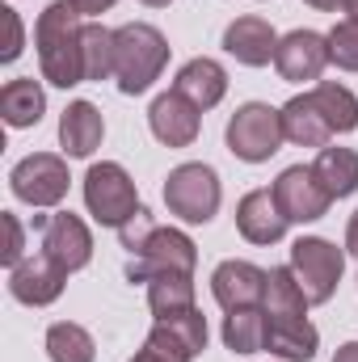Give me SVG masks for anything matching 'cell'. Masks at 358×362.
I'll list each match as a JSON object with an SVG mask.
<instances>
[{
    "label": "cell",
    "instance_id": "cell-1",
    "mask_svg": "<svg viewBox=\"0 0 358 362\" xmlns=\"http://www.w3.org/2000/svg\"><path fill=\"white\" fill-rule=\"evenodd\" d=\"M34 47L42 81L55 89L85 85V13L76 0H55L34 21Z\"/></svg>",
    "mask_w": 358,
    "mask_h": 362
},
{
    "label": "cell",
    "instance_id": "cell-2",
    "mask_svg": "<svg viewBox=\"0 0 358 362\" xmlns=\"http://www.w3.org/2000/svg\"><path fill=\"white\" fill-rule=\"evenodd\" d=\"M169 64V38L148 21H127L114 30V81L118 93L139 97L148 93Z\"/></svg>",
    "mask_w": 358,
    "mask_h": 362
},
{
    "label": "cell",
    "instance_id": "cell-3",
    "mask_svg": "<svg viewBox=\"0 0 358 362\" xmlns=\"http://www.w3.org/2000/svg\"><path fill=\"white\" fill-rule=\"evenodd\" d=\"M219 202H224L219 173L202 160H185L165 177V206L181 223H211L219 215Z\"/></svg>",
    "mask_w": 358,
    "mask_h": 362
},
{
    "label": "cell",
    "instance_id": "cell-4",
    "mask_svg": "<svg viewBox=\"0 0 358 362\" xmlns=\"http://www.w3.org/2000/svg\"><path fill=\"white\" fill-rule=\"evenodd\" d=\"M228 152L245 165H262L282 148V110H274L266 101H245L232 118H228Z\"/></svg>",
    "mask_w": 358,
    "mask_h": 362
},
{
    "label": "cell",
    "instance_id": "cell-5",
    "mask_svg": "<svg viewBox=\"0 0 358 362\" xmlns=\"http://www.w3.org/2000/svg\"><path fill=\"white\" fill-rule=\"evenodd\" d=\"M85 206L101 228L118 232L131 215H139L144 202H139V189H135L131 173L118 160H101L85 173Z\"/></svg>",
    "mask_w": 358,
    "mask_h": 362
},
{
    "label": "cell",
    "instance_id": "cell-6",
    "mask_svg": "<svg viewBox=\"0 0 358 362\" xmlns=\"http://www.w3.org/2000/svg\"><path fill=\"white\" fill-rule=\"evenodd\" d=\"M291 270L299 278L308 303H329L346 274V253L325 236H299L291 245Z\"/></svg>",
    "mask_w": 358,
    "mask_h": 362
},
{
    "label": "cell",
    "instance_id": "cell-7",
    "mask_svg": "<svg viewBox=\"0 0 358 362\" xmlns=\"http://www.w3.org/2000/svg\"><path fill=\"white\" fill-rule=\"evenodd\" d=\"M68 185H72L68 160L55 156V152H30V156H21V160L13 165V173H8L13 198L25 202V206H59V202L68 198Z\"/></svg>",
    "mask_w": 358,
    "mask_h": 362
},
{
    "label": "cell",
    "instance_id": "cell-8",
    "mask_svg": "<svg viewBox=\"0 0 358 362\" xmlns=\"http://www.w3.org/2000/svg\"><path fill=\"white\" fill-rule=\"evenodd\" d=\"M194 266H198V245L181 228H156L144 240V249L127 262V278L148 286V278L156 274H194Z\"/></svg>",
    "mask_w": 358,
    "mask_h": 362
},
{
    "label": "cell",
    "instance_id": "cell-9",
    "mask_svg": "<svg viewBox=\"0 0 358 362\" xmlns=\"http://www.w3.org/2000/svg\"><path fill=\"white\" fill-rule=\"evenodd\" d=\"M34 228H38V249H42L47 257H55L68 274L85 270L93 262V232L81 215L55 211V215L34 219Z\"/></svg>",
    "mask_w": 358,
    "mask_h": 362
},
{
    "label": "cell",
    "instance_id": "cell-10",
    "mask_svg": "<svg viewBox=\"0 0 358 362\" xmlns=\"http://www.w3.org/2000/svg\"><path fill=\"white\" fill-rule=\"evenodd\" d=\"M274 202L282 206V215H287V223H316V219H325V211H329V194H325V185L316 177V169L312 165H291V169H282L278 177H274Z\"/></svg>",
    "mask_w": 358,
    "mask_h": 362
},
{
    "label": "cell",
    "instance_id": "cell-11",
    "mask_svg": "<svg viewBox=\"0 0 358 362\" xmlns=\"http://www.w3.org/2000/svg\"><path fill=\"white\" fill-rule=\"evenodd\" d=\"M274 68L291 85L321 81V72L329 68V38L316 34V30H291V34H282L278 51H274Z\"/></svg>",
    "mask_w": 358,
    "mask_h": 362
},
{
    "label": "cell",
    "instance_id": "cell-12",
    "mask_svg": "<svg viewBox=\"0 0 358 362\" xmlns=\"http://www.w3.org/2000/svg\"><path fill=\"white\" fill-rule=\"evenodd\" d=\"M64 282H68V270L38 249L34 257L17 262L8 270V295L17 303H25V308H47V303H55L64 295Z\"/></svg>",
    "mask_w": 358,
    "mask_h": 362
},
{
    "label": "cell",
    "instance_id": "cell-13",
    "mask_svg": "<svg viewBox=\"0 0 358 362\" xmlns=\"http://www.w3.org/2000/svg\"><path fill=\"white\" fill-rule=\"evenodd\" d=\"M148 350L165 354L169 362H194L202 350H207V316L198 308L190 312H178V316H161L144 341Z\"/></svg>",
    "mask_w": 358,
    "mask_h": 362
},
{
    "label": "cell",
    "instance_id": "cell-14",
    "mask_svg": "<svg viewBox=\"0 0 358 362\" xmlns=\"http://www.w3.org/2000/svg\"><path fill=\"white\" fill-rule=\"evenodd\" d=\"M211 295L224 312H241V308H258L266 299V270L253 262H219L211 274Z\"/></svg>",
    "mask_w": 358,
    "mask_h": 362
},
{
    "label": "cell",
    "instance_id": "cell-15",
    "mask_svg": "<svg viewBox=\"0 0 358 362\" xmlns=\"http://www.w3.org/2000/svg\"><path fill=\"white\" fill-rule=\"evenodd\" d=\"M198 114H202L198 105H190L181 93L169 89L152 101L148 127H152V135H156L165 148H190V144L198 139V131H202V118H198Z\"/></svg>",
    "mask_w": 358,
    "mask_h": 362
},
{
    "label": "cell",
    "instance_id": "cell-16",
    "mask_svg": "<svg viewBox=\"0 0 358 362\" xmlns=\"http://www.w3.org/2000/svg\"><path fill=\"white\" fill-rule=\"evenodd\" d=\"M224 51H228L236 64H245V68H266V64H274L278 34H274V25H270L266 17L245 13V17H236V21L224 30Z\"/></svg>",
    "mask_w": 358,
    "mask_h": 362
},
{
    "label": "cell",
    "instance_id": "cell-17",
    "mask_svg": "<svg viewBox=\"0 0 358 362\" xmlns=\"http://www.w3.org/2000/svg\"><path fill=\"white\" fill-rule=\"evenodd\" d=\"M105 139V118L93 101H68V110L59 114V148L68 160H89Z\"/></svg>",
    "mask_w": 358,
    "mask_h": 362
},
{
    "label": "cell",
    "instance_id": "cell-18",
    "mask_svg": "<svg viewBox=\"0 0 358 362\" xmlns=\"http://www.w3.org/2000/svg\"><path fill=\"white\" fill-rule=\"evenodd\" d=\"M236 228L249 245H278L287 236V215L274 202V189H249L236 206Z\"/></svg>",
    "mask_w": 358,
    "mask_h": 362
},
{
    "label": "cell",
    "instance_id": "cell-19",
    "mask_svg": "<svg viewBox=\"0 0 358 362\" xmlns=\"http://www.w3.org/2000/svg\"><path fill=\"white\" fill-rule=\"evenodd\" d=\"M266 350L282 362H312L321 333L308 316H266Z\"/></svg>",
    "mask_w": 358,
    "mask_h": 362
},
{
    "label": "cell",
    "instance_id": "cell-20",
    "mask_svg": "<svg viewBox=\"0 0 358 362\" xmlns=\"http://www.w3.org/2000/svg\"><path fill=\"white\" fill-rule=\"evenodd\" d=\"M173 93H181V97H185L190 105H198V110H215V105L224 101V93H228V72H224L219 59L198 55V59H190V64L178 68Z\"/></svg>",
    "mask_w": 358,
    "mask_h": 362
},
{
    "label": "cell",
    "instance_id": "cell-21",
    "mask_svg": "<svg viewBox=\"0 0 358 362\" xmlns=\"http://www.w3.org/2000/svg\"><path fill=\"white\" fill-rule=\"evenodd\" d=\"M282 135L295 148H329L333 144V127L312 93H299L282 105Z\"/></svg>",
    "mask_w": 358,
    "mask_h": 362
},
{
    "label": "cell",
    "instance_id": "cell-22",
    "mask_svg": "<svg viewBox=\"0 0 358 362\" xmlns=\"http://www.w3.org/2000/svg\"><path fill=\"white\" fill-rule=\"evenodd\" d=\"M47 114V93L34 76H17L0 89V118L13 127V131H25V127H38Z\"/></svg>",
    "mask_w": 358,
    "mask_h": 362
},
{
    "label": "cell",
    "instance_id": "cell-23",
    "mask_svg": "<svg viewBox=\"0 0 358 362\" xmlns=\"http://www.w3.org/2000/svg\"><path fill=\"white\" fill-rule=\"evenodd\" d=\"M312 169H316V177L325 185V194L337 202V198H350L358 189V152L354 148H321L316 152V160H312Z\"/></svg>",
    "mask_w": 358,
    "mask_h": 362
},
{
    "label": "cell",
    "instance_id": "cell-24",
    "mask_svg": "<svg viewBox=\"0 0 358 362\" xmlns=\"http://www.w3.org/2000/svg\"><path fill=\"white\" fill-rule=\"evenodd\" d=\"M148 308L152 316H178V312H190L194 308V274H156L148 278Z\"/></svg>",
    "mask_w": 358,
    "mask_h": 362
},
{
    "label": "cell",
    "instance_id": "cell-25",
    "mask_svg": "<svg viewBox=\"0 0 358 362\" xmlns=\"http://www.w3.org/2000/svg\"><path fill=\"white\" fill-rule=\"evenodd\" d=\"M266 316H308V295L299 286V278L291 266H274L266 270V299H262Z\"/></svg>",
    "mask_w": 358,
    "mask_h": 362
},
{
    "label": "cell",
    "instance_id": "cell-26",
    "mask_svg": "<svg viewBox=\"0 0 358 362\" xmlns=\"http://www.w3.org/2000/svg\"><path fill=\"white\" fill-rule=\"evenodd\" d=\"M224 346L232 354L266 350V308H241L224 316Z\"/></svg>",
    "mask_w": 358,
    "mask_h": 362
},
{
    "label": "cell",
    "instance_id": "cell-27",
    "mask_svg": "<svg viewBox=\"0 0 358 362\" xmlns=\"http://www.w3.org/2000/svg\"><path fill=\"white\" fill-rule=\"evenodd\" d=\"M47 358L51 362H93L97 358V346H93V333L76 320H59L47 329Z\"/></svg>",
    "mask_w": 358,
    "mask_h": 362
},
{
    "label": "cell",
    "instance_id": "cell-28",
    "mask_svg": "<svg viewBox=\"0 0 358 362\" xmlns=\"http://www.w3.org/2000/svg\"><path fill=\"white\" fill-rule=\"evenodd\" d=\"M316 105L325 110V118H329V127H333V135H350L358 127V97L346 85H337V81H321L316 89Z\"/></svg>",
    "mask_w": 358,
    "mask_h": 362
},
{
    "label": "cell",
    "instance_id": "cell-29",
    "mask_svg": "<svg viewBox=\"0 0 358 362\" xmlns=\"http://www.w3.org/2000/svg\"><path fill=\"white\" fill-rule=\"evenodd\" d=\"M85 81H114V30L85 21Z\"/></svg>",
    "mask_w": 358,
    "mask_h": 362
},
{
    "label": "cell",
    "instance_id": "cell-30",
    "mask_svg": "<svg viewBox=\"0 0 358 362\" xmlns=\"http://www.w3.org/2000/svg\"><path fill=\"white\" fill-rule=\"evenodd\" d=\"M325 38H329V64H337L342 72H358V17H342Z\"/></svg>",
    "mask_w": 358,
    "mask_h": 362
},
{
    "label": "cell",
    "instance_id": "cell-31",
    "mask_svg": "<svg viewBox=\"0 0 358 362\" xmlns=\"http://www.w3.org/2000/svg\"><path fill=\"white\" fill-rule=\"evenodd\" d=\"M0 223H4V249H0V262L13 270L17 262H25V228H21V219H17L13 211H4Z\"/></svg>",
    "mask_w": 358,
    "mask_h": 362
},
{
    "label": "cell",
    "instance_id": "cell-32",
    "mask_svg": "<svg viewBox=\"0 0 358 362\" xmlns=\"http://www.w3.org/2000/svg\"><path fill=\"white\" fill-rule=\"evenodd\" d=\"M152 232H156V219L148 215V206H139V215H131V219L118 228V240H122V249H131V257H135Z\"/></svg>",
    "mask_w": 358,
    "mask_h": 362
},
{
    "label": "cell",
    "instance_id": "cell-33",
    "mask_svg": "<svg viewBox=\"0 0 358 362\" xmlns=\"http://www.w3.org/2000/svg\"><path fill=\"white\" fill-rule=\"evenodd\" d=\"M0 13H4V21H8V47L0 51V59H4V64H13V59L21 55V38H25V30H21L17 8H0Z\"/></svg>",
    "mask_w": 358,
    "mask_h": 362
},
{
    "label": "cell",
    "instance_id": "cell-34",
    "mask_svg": "<svg viewBox=\"0 0 358 362\" xmlns=\"http://www.w3.org/2000/svg\"><path fill=\"white\" fill-rule=\"evenodd\" d=\"M118 0H76V8L85 13V17H97V13H105V8H114Z\"/></svg>",
    "mask_w": 358,
    "mask_h": 362
},
{
    "label": "cell",
    "instance_id": "cell-35",
    "mask_svg": "<svg viewBox=\"0 0 358 362\" xmlns=\"http://www.w3.org/2000/svg\"><path fill=\"white\" fill-rule=\"evenodd\" d=\"M333 362H358V341H346V346H337Z\"/></svg>",
    "mask_w": 358,
    "mask_h": 362
},
{
    "label": "cell",
    "instance_id": "cell-36",
    "mask_svg": "<svg viewBox=\"0 0 358 362\" xmlns=\"http://www.w3.org/2000/svg\"><path fill=\"white\" fill-rule=\"evenodd\" d=\"M346 249L358 257V211L350 215V228H346Z\"/></svg>",
    "mask_w": 358,
    "mask_h": 362
},
{
    "label": "cell",
    "instance_id": "cell-37",
    "mask_svg": "<svg viewBox=\"0 0 358 362\" xmlns=\"http://www.w3.org/2000/svg\"><path fill=\"white\" fill-rule=\"evenodd\" d=\"M304 4H312V8H321V13H337V8H346V0H304Z\"/></svg>",
    "mask_w": 358,
    "mask_h": 362
},
{
    "label": "cell",
    "instance_id": "cell-38",
    "mask_svg": "<svg viewBox=\"0 0 358 362\" xmlns=\"http://www.w3.org/2000/svg\"><path fill=\"white\" fill-rule=\"evenodd\" d=\"M131 362H169L165 358V354H156V350H148V346H144V350H139V354H135V358Z\"/></svg>",
    "mask_w": 358,
    "mask_h": 362
},
{
    "label": "cell",
    "instance_id": "cell-39",
    "mask_svg": "<svg viewBox=\"0 0 358 362\" xmlns=\"http://www.w3.org/2000/svg\"><path fill=\"white\" fill-rule=\"evenodd\" d=\"M139 4H148V8H165L169 0H139Z\"/></svg>",
    "mask_w": 358,
    "mask_h": 362
},
{
    "label": "cell",
    "instance_id": "cell-40",
    "mask_svg": "<svg viewBox=\"0 0 358 362\" xmlns=\"http://www.w3.org/2000/svg\"><path fill=\"white\" fill-rule=\"evenodd\" d=\"M346 13H350V17H358V0H346Z\"/></svg>",
    "mask_w": 358,
    "mask_h": 362
}]
</instances>
